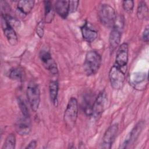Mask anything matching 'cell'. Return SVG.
I'll list each match as a JSON object with an SVG mask.
<instances>
[{
    "mask_svg": "<svg viewBox=\"0 0 149 149\" xmlns=\"http://www.w3.org/2000/svg\"><path fill=\"white\" fill-rule=\"evenodd\" d=\"M129 58V48L127 43H122L118 48L113 65L109 69V79L114 90L120 89L126 79Z\"/></svg>",
    "mask_w": 149,
    "mask_h": 149,
    "instance_id": "obj_1",
    "label": "cell"
},
{
    "mask_svg": "<svg viewBox=\"0 0 149 149\" xmlns=\"http://www.w3.org/2000/svg\"><path fill=\"white\" fill-rule=\"evenodd\" d=\"M102 62L101 56L95 51L87 52L83 63V69L87 76L96 74L98 71Z\"/></svg>",
    "mask_w": 149,
    "mask_h": 149,
    "instance_id": "obj_2",
    "label": "cell"
},
{
    "mask_svg": "<svg viewBox=\"0 0 149 149\" xmlns=\"http://www.w3.org/2000/svg\"><path fill=\"white\" fill-rule=\"evenodd\" d=\"M78 115V102L75 97H71L64 112L63 120L67 128L72 129L75 126Z\"/></svg>",
    "mask_w": 149,
    "mask_h": 149,
    "instance_id": "obj_3",
    "label": "cell"
},
{
    "mask_svg": "<svg viewBox=\"0 0 149 149\" xmlns=\"http://www.w3.org/2000/svg\"><path fill=\"white\" fill-rule=\"evenodd\" d=\"M123 26V17L122 16L116 17L109 37V46L111 52L115 51L120 44Z\"/></svg>",
    "mask_w": 149,
    "mask_h": 149,
    "instance_id": "obj_4",
    "label": "cell"
},
{
    "mask_svg": "<svg viewBox=\"0 0 149 149\" xmlns=\"http://www.w3.org/2000/svg\"><path fill=\"white\" fill-rule=\"evenodd\" d=\"M26 95L31 108L36 112L40 103V90L38 84L33 81H30L27 86Z\"/></svg>",
    "mask_w": 149,
    "mask_h": 149,
    "instance_id": "obj_5",
    "label": "cell"
},
{
    "mask_svg": "<svg viewBox=\"0 0 149 149\" xmlns=\"http://www.w3.org/2000/svg\"><path fill=\"white\" fill-rule=\"evenodd\" d=\"M98 16L101 23L107 27H112L116 19L115 9L109 4L104 3L100 7Z\"/></svg>",
    "mask_w": 149,
    "mask_h": 149,
    "instance_id": "obj_6",
    "label": "cell"
},
{
    "mask_svg": "<svg viewBox=\"0 0 149 149\" xmlns=\"http://www.w3.org/2000/svg\"><path fill=\"white\" fill-rule=\"evenodd\" d=\"M107 101V93L103 90L99 93L93 104L91 115L94 118H98L101 115L105 110Z\"/></svg>",
    "mask_w": 149,
    "mask_h": 149,
    "instance_id": "obj_7",
    "label": "cell"
},
{
    "mask_svg": "<svg viewBox=\"0 0 149 149\" xmlns=\"http://www.w3.org/2000/svg\"><path fill=\"white\" fill-rule=\"evenodd\" d=\"M1 23L2 29L8 42L11 45H15L18 42V38L13 26L9 23L5 16L1 15Z\"/></svg>",
    "mask_w": 149,
    "mask_h": 149,
    "instance_id": "obj_8",
    "label": "cell"
},
{
    "mask_svg": "<svg viewBox=\"0 0 149 149\" xmlns=\"http://www.w3.org/2000/svg\"><path fill=\"white\" fill-rule=\"evenodd\" d=\"M130 84L136 90L141 91L145 90L148 84L147 75L144 72H134L130 75L129 79Z\"/></svg>",
    "mask_w": 149,
    "mask_h": 149,
    "instance_id": "obj_9",
    "label": "cell"
},
{
    "mask_svg": "<svg viewBox=\"0 0 149 149\" xmlns=\"http://www.w3.org/2000/svg\"><path fill=\"white\" fill-rule=\"evenodd\" d=\"M39 56L43 66L47 70H48L52 75L58 74V70L56 63L52 58L49 51L45 50L41 51Z\"/></svg>",
    "mask_w": 149,
    "mask_h": 149,
    "instance_id": "obj_10",
    "label": "cell"
},
{
    "mask_svg": "<svg viewBox=\"0 0 149 149\" xmlns=\"http://www.w3.org/2000/svg\"><path fill=\"white\" fill-rule=\"evenodd\" d=\"M118 131V124L115 123L111 125L105 131L101 143V148L109 149L116 137Z\"/></svg>",
    "mask_w": 149,
    "mask_h": 149,
    "instance_id": "obj_11",
    "label": "cell"
},
{
    "mask_svg": "<svg viewBox=\"0 0 149 149\" xmlns=\"http://www.w3.org/2000/svg\"><path fill=\"white\" fill-rule=\"evenodd\" d=\"M144 125L145 123L144 121L143 120L139 121L130 131L129 134L127 135V136L125 139V140L123 143L122 145L120 146L119 148H127L128 146L133 144L140 136L141 132H142V130L144 127Z\"/></svg>",
    "mask_w": 149,
    "mask_h": 149,
    "instance_id": "obj_12",
    "label": "cell"
},
{
    "mask_svg": "<svg viewBox=\"0 0 149 149\" xmlns=\"http://www.w3.org/2000/svg\"><path fill=\"white\" fill-rule=\"evenodd\" d=\"M81 31L83 39L88 42H93L98 36V32L89 23L85 22L81 27Z\"/></svg>",
    "mask_w": 149,
    "mask_h": 149,
    "instance_id": "obj_13",
    "label": "cell"
},
{
    "mask_svg": "<svg viewBox=\"0 0 149 149\" xmlns=\"http://www.w3.org/2000/svg\"><path fill=\"white\" fill-rule=\"evenodd\" d=\"M16 132L20 136H26L29 134L31 130L30 117L23 116L17 121L15 125Z\"/></svg>",
    "mask_w": 149,
    "mask_h": 149,
    "instance_id": "obj_14",
    "label": "cell"
},
{
    "mask_svg": "<svg viewBox=\"0 0 149 149\" xmlns=\"http://www.w3.org/2000/svg\"><path fill=\"white\" fill-rule=\"evenodd\" d=\"M69 1L58 0L55 3L56 12L63 19H66L69 13Z\"/></svg>",
    "mask_w": 149,
    "mask_h": 149,
    "instance_id": "obj_15",
    "label": "cell"
},
{
    "mask_svg": "<svg viewBox=\"0 0 149 149\" xmlns=\"http://www.w3.org/2000/svg\"><path fill=\"white\" fill-rule=\"evenodd\" d=\"M59 91V84L56 80H52L49 84V97L52 103L55 105H58V95Z\"/></svg>",
    "mask_w": 149,
    "mask_h": 149,
    "instance_id": "obj_16",
    "label": "cell"
},
{
    "mask_svg": "<svg viewBox=\"0 0 149 149\" xmlns=\"http://www.w3.org/2000/svg\"><path fill=\"white\" fill-rule=\"evenodd\" d=\"M35 1L33 0L19 1L17 5V10L24 15H28L33 9Z\"/></svg>",
    "mask_w": 149,
    "mask_h": 149,
    "instance_id": "obj_17",
    "label": "cell"
},
{
    "mask_svg": "<svg viewBox=\"0 0 149 149\" xmlns=\"http://www.w3.org/2000/svg\"><path fill=\"white\" fill-rule=\"evenodd\" d=\"M45 11V21L47 23H50L54 17V10L52 3L49 1H44Z\"/></svg>",
    "mask_w": 149,
    "mask_h": 149,
    "instance_id": "obj_18",
    "label": "cell"
},
{
    "mask_svg": "<svg viewBox=\"0 0 149 149\" xmlns=\"http://www.w3.org/2000/svg\"><path fill=\"white\" fill-rule=\"evenodd\" d=\"M137 16L138 19L140 20L148 19V8L146 2L143 1L139 2L137 9Z\"/></svg>",
    "mask_w": 149,
    "mask_h": 149,
    "instance_id": "obj_19",
    "label": "cell"
},
{
    "mask_svg": "<svg viewBox=\"0 0 149 149\" xmlns=\"http://www.w3.org/2000/svg\"><path fill=\"white\" fill-rule=\"evenodd\" d=\"M9 77L12 80L22 81L25 77L24 70L20 67L13 68L9 72Z\"/></svg>",
    "mask_w": 149,
    "mask_h": 149,
    "instance_id": "obj_20",
    "label": "cell"
},
{
    "mask_svg": "<svg viewBox=\"0 0 149 149\" xmlns=\"http://www.w3.org/2000/svg\"><path fill=\"white\" fill-rule=\"evenodd\" d=\"M16 145V137L14 134H9L6 138L2 149H14Z\"/></svg>",
    "mask_w": 149,
    "mask_h": 149,
    "instance_id": "obj_21",
    "label": "cell"
},
{
    "mask_svg": "<svg viewBox=\"0 0 149 149\" xmlns=\"http://www.w3.org/2000/svg\"><path fill=\"white\" fill-rule=\"evenodd\" d=\"M122 6L125 11L127 13H132L134 8V1L132 0L123 1Z\"/></svg>",
    "mask_w": 149,
    "mask_h": 149,
    "instance_id": "obj_22",
    "label": "cell"
},
{
    "mask_svg": "<svg viewBox=\"0 0 149 149\" xmlns=\"http://www.w3.org/2000/svg\"><path fill=\"white\" fill-rule=\"evenodd\" d=\"M36 31L37 36L40 38H42L44 33V22L43 20L40 21L36 26Z\"/></svg>",
    "mask_w": 149,
    "mask_h": 149,
    "instance_id": "obj_23",
    "label": "cell"
},
{
    "mask_svg": "<svg viewBox=\"0 0 149 149\" xmlns=\"http://www.w3.org/2000/svg\"><path fill=\"white\" fill-rule=\"evenodd\" d=\"M18 104H19V106L20 107V110L22 112L23 116H25V117H30L29 110L27 108L26 105L23 102V101L21 99H19V101H18Z\"/></svg>",
    "mask_w": 149,
    "mask_h": 149,
    "instance_id": "obj_24",
    "label": "cell"
},
{
    "mask_svg": "<svg viewBox=\"0 0 149 149\" xmlns=\"http://www.w3.org/2000/svg\"><path fill=\"white\" fill-rule=\"evenodd\" d=\"M79 3V1H69V13H73L77 10Z\"/></svg>",
    "mask_w": 149,
    "mask_h": 149,
    "instance_id": "obj_25",
    "label": "cell"
},
{
    "mask_svg": "<svg viewBox=\"0 0 149 149\" xmlns=\"http://www.w3.org/2000/svg\"><path fill=\"white\" fill-rule=\"evenodd\" d=\"M143 40L144 42H148L149 39V30H148V26H146L143 33Z\"/></svg>",
    "mask_w": 149,
    "mask_h": 149,
    "instance_id": "obj_26",
    "label": "cell"
},
{
    "mask_svg": "<svg viewBox=\"0 0 149 149\" xmlns=\"http://www.w3.org/2000/svg\"><path fill=\"white\" fill-rule=\"evenodd\" d=\"M36 146H37V141L36 140H33L27 144V146L26 147V148L34 149L36 148Z\"/></svg>",
    "mask_w": 149,
    "mask_h": 149,
    "instance_id": "obj_27",
    "label": "cell"
}]
</instances>
